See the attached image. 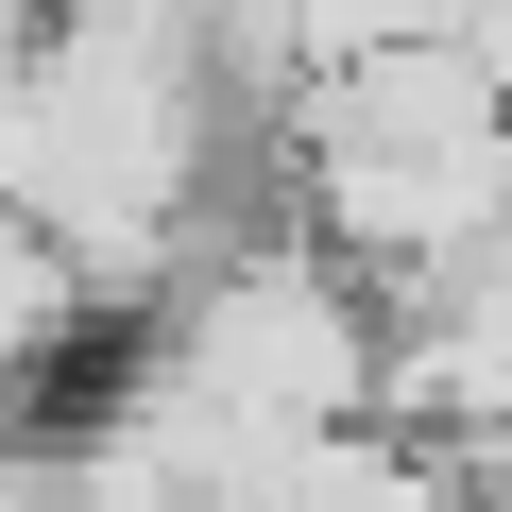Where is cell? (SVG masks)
<instances>
[{
    "instance_id": "cell-1",
    "label": "cell",
    "mask_w": 512,
    "mask_h": 512,
    "mask_svg": "<svg viewBox=\"0 0 512 512\" xmlns=\"http://www.w3.org/2000/svg\"><path fill=\"white\" fill-rule=\"evenodd\" d=\"M291 205L359 291H444L512 239V69L478 35H410V52H342L291 103Z\"/></svg>"
},
{
    "instance_id": "cell-2",
    "label": "cell",
    "mask_w": 512,
    "mask_h": 512,
    "mask_svg": "<svg viewBox=\"0 0 512 512\" xmlns=\"http://www.w3.org/2000/svg\"><path fill=\"white\" fill-rule=\"evenodd\" d=\"M86 325H103L86 256H69L52 222H18V205H0V410H35V393L86 359Z\"/></svg>"
}]
</instances>
